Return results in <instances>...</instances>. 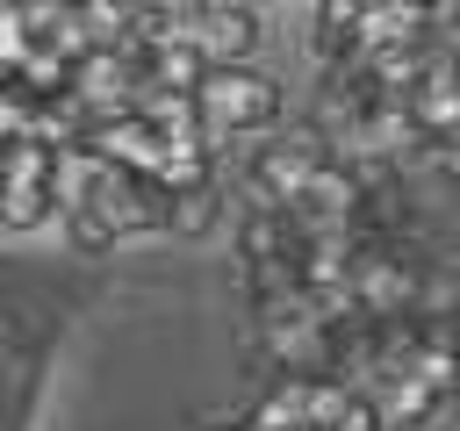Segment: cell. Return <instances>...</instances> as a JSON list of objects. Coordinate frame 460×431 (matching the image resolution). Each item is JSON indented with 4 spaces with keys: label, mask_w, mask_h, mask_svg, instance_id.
<instances>
[{
    "label": "cell",
    "mask_w": 460,
    "mask_h": 431,
    "mask_svg": "<svg viewBox=\"0 0 460 431\" xmlns=\"http://www.w3.org/2000/svg\"><path fill=\"white\" fill-rule=\"evenodd\" d=\"M187 101H194V129H201L216 151H223L230 136H266V129L280 122V79L259 72V65H208Z\"/></svg>",
    "instance_id": "cell-1"
},
{
    "label": "cell",
    "mask_w": 460,
    "mask_h": 431,
    "mask_svg": "<svg viewBox=\"0 0 460 431\" xmlns=\"http://www.w3.org/2000/svg\"><path fill=\"white\" fill-rule=\"evenodd\" d=\"M338 151L316 122H273L266 144L252 151V208H295V194L309 187V172H323Z\"/></svg>",
    "instance_id": "cell-2"
},
{
    "label": "cell",
    "mask_w": 460,
    "mask_h": 431,
    "mask_svg": "<svg viewBox=\"0 0 460 431\" xmlns=\"http://www.w3.org/2000/svg\"><path fill=\"white\" fill-rule=\"evenodd\" d=\"M65 208H86L108 237L165 230V187H158L151 172H101V165H86V180H79V194H72Z\"/></svg>",
    "instance_id": "cell-3"
},
{
    "label": "cell",
    "mask_w": 460,
    "mask_h": 431,
    "mask_svg": "<svg viewBox=\"0 0 460 431\" xmlns=\"http://www.w3.org/2000/svg\"><path fill=\"white\" fill-rule=\"evenodd\" d=\"M187 36H194V50L208 65H252V50H259V7H194Z\"/></svg>",
    "instance_id": "cell-4"
},
{
    "label": "cell",
    "mask_w": 460,
    "mask_h": 431,
    "mask_svg": "<svg viewBox=\"0 0 460 431\" xmlns=\"http://www.w3.org/2000/svg\"><path fill=\"white\" fill-rule=\"evenodd\" d=\"M402 115H410V129L424 144H460V79L446 72V57H431V72L410 86Z\"/></svg>",
    "instance_id": "cell-5"
},
{
    "label": "cell",
    "mask_w": 460,
    "mask_h": 431,
    "mask_svg": "<svg viewBox=\"0 0 460 431\" xmlns=\"http://www.w3.org/2000/svg\"><path fill=\"white\" fill-rule=\"evenodd\" d=\"M309 43H316L323 72H352L367 57V43H359V0H323L316 22H309Z\"/></svg>",
    "instance_id": "cell-6"
},
{
    "label": "cell",
    "mask_w": 460,
    "mask_h": 431,
    "mask_svg": "<svg viewBox=\"0 0 460 431\" xmlns=\"http://www.w3.org/2000/svg\"><path fill=\"white\" fill-rule=\"evenodd\" d=\"M50 216H58V187H50L43 172H7V165H0V230L29 237V230H43Z\"/></svg>",
    "instance_id": "cell-7"
},
{
    "label": "cell",
    "mask_w": 460,
    "mask_h": 431,
    "mask_svg": "<svg viewBox=\"0 0 460 431\" xmlns=\"http://www.w3.org/2000/svg\"><path fill=\"white\" fill-rule=\"evenodd\" d=\"M201 72H208V57L194 50V36H165V43H151L144 50V93H194L201 86Z\"/></svg>",
    "instance_id": "cell-8"
},
{
    "label": "cell",
    "mask_w": 460,
    "mask_h": 431,
    "mask_svg": "<svg viewBox=\"0 0 460 431\" xmlns=\"http://www.w3.org/2000/svg\"><path fill=\"white\" fill-rule=\"evenodd\" d=\"M367 402H374V424H381V431H424V424H431V417L446 409V402H438L431 388H417L410 374H395V381H381V388H374Z\"/></svg>",
    "instance_id": "cell-9"
},
{
    "label": "cell",
    "mask_w": 460,
    "mask_h": 431,
    "mask_svg": "<svg viewBox=\"0 0 460 431\" xmlns=\"http://www.w3.org/2000/svg\"><path fill=\"white\" fill-rule=\"evenodd\" d=\"M216 223H223V180L165 194V230H172V237H208Z\"/></svg>",
    "instance_id": "cell-10"
},
{
    "label": "cell",
    "mask_w": 460,
    "mask_h": 431,
    "mask_svg": "<svg viewBox=\"0 0 460 431\" xmlns=\"http://www.w3.org/2000/svg\"><path fill=\"white\" fill-rule=\"evenodd\" d=\"M65 237H72L79 251H115V237H108V230H101L86 208H65Z\"/></svg>",
    "instance_id": "cell-11"
},
{
    "label": "cell",
    "mask_w": 460,
    "mask_h": 431,
    "mask_svg": "<svg viewBox=\"0 0 460 431\" xmlns=\"http://www.w3.org/2000/svg\"><path fill=\"white\" fill-rule=\"evenodd\" d=\"M29 50V29H22V7H0V72H14V57Z\"/></svg>",
    "instance_id": "cell-12"
},
{
    "label": "cell",
    "mask_w": 460,
    "mask_h": 431,
    "mask_svg": "<svg viewBox=\"0 0 460 431\" xmlns=\"http://www.w3.org/2000/svg\"><path fill=\"white\" fill-rule=\"evenodd\" d=\"M446 330H453V345H460V316H453V323H446Z\"/></svg>",
    "instance_id": "cell-13"
},
{
    "label": "cell",
    "mask_w": 460,
    "mask_h": 431,
    "mask_svg": "<svg viewBox=\"0 0 460 431\" xmlns=\"http://www.w3.org/2000/svg\"><path fill=\"white\" fill-rule=\"evenodd\" d=\"M208 431H244V424H208Z\"/></svg>",
    "instance_id": "cell-14"
},
{
    "label": "cell",
    "mask_w": 460,
    "mask_h": 431,
    "mask_svg": "<svg viewBox=\"0 0 460 431\" xmlns=\"http://www.w3.org/2000/svg\"><path fill=\"white\" fill-rule=\"evenodd\" d=\"M0 151H7V144H0Z\"/></svg>",
    "instance_id": "cell-15"
}]
</instances>
